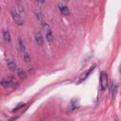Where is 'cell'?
Here are the masks:
<instances>
[{
    "mask_svg": "<svg viewBox=\"0 0 121 121\" xmlns=\"http://www.w3.org/2000/svg\"><path fill=\"white\" fill-rule=\"evenodd\" d=\"M23 57H24V60H25L26 62H28V61L30 60V57H29L28 53H26V54H24V55H23Z\"/></svg>",
    "mask_w": 121,
    "mask_h": 121,
    "instance_id": "cell-16",
    "label": "cell"
},
{
    "mask_svg": "<svg viewBox=\"0 0 121 121\" xmlns=\"http://www.w3.org/2000/svg\"><path fill=\"white\" fill-rule=\"evenodd\" d=\"M120 73H121V64H120Z\"/></svg>",
    "mask_w": 121,
    "mask_h": 121,
    "instance_id": "cell-20",
    "label": "cell"
},
{
    "mask_svg": "<svg viewBox=\"0 0 121 121\" xmlns=\"http://www.w3.org/2000/svg\"><path fill=\"white\" fill-rule=\"evenodd\" d=\"M107 85H108V76H107V73L102 71L100 73V88L102 91L106 90L107 88Z\"/></svg>",
    "mask_w": 121,
    "mask_h": 121,
    "instance_id": "cell-3",
    "label": "cell"
},
{
    "mask_svg": "<svg viewBox=\"0 0 121 121\" xmlns=\"http://www.w3.org/2000/svg\"><path fill=\"white\" fill-rule=\"evenodd\" d=\"M18 75H19L21 78H25V77L26 76V72H25V71H23V70H19V71H18Z\"/></svg>",
    "mask_w": 121,
    "mask_h": 121,
    "instance_id": "cell-17",
    "label": "cell"
},
{
    "mask_svg": "<svg viewBox=\"0 0 121 121\" xmlns=\"http://www.w3.org/2000/svg\"><path fill=\"white\" fill-rule=\"evenodd\" d=\"M35 15H36L37 19H38L40 22H42V24L44 23V21H43V12H42L41 9H35Z\"/></svg>",
    "mask_w": 121,
    "mask_h": 121,
    "instance_id": "cell-12",
    "label": "cell"
},
{
    "mask_svg": "<svg viewBox=\"0 0 121 121\" xmlns=\"http://www.w3.org/2000/svg\"><path fill=\"white\" fill-rule=\"evenodd\" d=\"M115 121H118V117H117V116L115 117Z\"/></svg>",
    "mask_w": 121,
    "mask_h": 121,
    "instance_id": "cell-19",
    "label": "cell"
},
{
    "mask_svg": "<svg viewBox=\"0 0 121 121\" xmlns=\"http://www.w3.org/2000/svg\"><path fill=\"white\" fill-rule=\"evenodd\" d=\"M35 41L39 45H43V38L42 36V34L40 32H36L35 33Z\"/></svg>",
    "mask_w": 121,
    "mask_h": 121,
    "instance_id": "cell-9",
    "label": "cell"
},
{
    "mask_svg": "<svg viewBox=\"0 0 121 121\" xmlns=\"http://www.w3.org/2000/svg\"><path fill=\"white\" fill-rule=\"evenodd\" d=\"M7 65H8V68L10 71H12V72H14V71L17 70V65H16V63L11 59H8L7 60Z\"/></svg>",
    "mask_w": 121,
    "mask_h": 121,
    "instance_id": "cell-7",
    "label": "cell"
},
{
    "mask_svg": "<svg viewBox=\"0 0 121 121\" xmlns=\"http://www.w3.org/2000/svg\"><path fill=\"white\" fill-rule=\"evenodd\" d=\"M95 65H94V66H92V67H91L90 69H88V70L86 71V73H85V74H84V75L82 76V78H80V81H82V80L86 79V78H87L89 77V75H90V74H91V73H92V72H93V71L95 70Z\"/></svg>",
    "mask_w": 121,
    "mask_h": 121,
    "instance_id": "cell-13",
    "label": "cell"
},
{
    "mask_svg": "<svg viewBox=\"0 0 121 121\" xmlns=\"http://www.w3.org/2000/svg\"><path fill=\"white\" fill-rule=\"evenodd\" d=\"M42 26H43V33L45 35V39L48 41V42H51L53 40V33H52V29H51V26L47 24V23H43L42 24Z\"/></svg>",
    "mask_w": 121,
    "mask_h": 121,
    "instance_id": "cell-2",
    "label": "cell"
},
{
    "mask_svg": "<svg viewBox=\"0 0 121 121\" xmlns=\"http://www.w3.org/2000/svg\"><path fill=\"white\" fill-rule=\"evenodd\" d=\"M78 106H79L78 100L76 99V98H74V99H72V100L70 101V104H69V111H74V110H76L77 108H78Z\"/></svg>",
    "mask_w": 121,
    "mask_h": 121,
    "instance_id": "cell-8",
    "label": "cell"
},
{
    "mask_svg": "<svg viewBox=\"0 0 121 121\" xmlns=\"http://www.w3.org/2000/svg\"><path fill=\"white\" fill-rule=\"evenodd\" d=\"M18 44H19V48H20V50H21V52H22L23 55L26 54V53H27L26 47V43H25L24 39L19 38V40H18Z\"/></svg>",
    "mask_w": 121,
    "mask_h": 121,
    "instance_id": "cell-6",
    "label": "cell"
},
{
    "mask_svg": "<svg viewBox=\"0 0 121 121\" xmlns=\"http://www.w3.org/2000/svg\"><path fill=\"white\" fill-rule=\"evenodd\" d=\"M58 7H59V10L60 11V13H61L62 15H69L70 9H69V8H68L66 5H64V4L61 3V4H59Z\"/></svg>",
    "mask_w": 121,
    "mask_h": 121,
    "instance_id": "cell-5",
    "label": "cell"
},
{
    "mask_svg": "<svg viewBox=\"0 0 121 121\" xmlns=\"http://www.w3.org/2000/svg\"><path fill=\"white\" fill-rule=\"evenodd\" d=\"M3 38H4V40H5L6 42H8V43L10 42V33H9V30L6 29V30L3 31Z\"/></svg>",
    "mask_w": 121,
    "mask_h": 121,
    "instance_id": "cell-14",
    "label": "cell"
},
{
    "mask_svg": "<svg viewBox=\"0 0 121 121\" xmlns=\"http://www.w3.org/2000/svg\"><path fill=\"white\" fill-rule=\"evenodd\" d=\"M17 119V117H12V118H10V119H9L8 121H15Z\"/></svg>",
    "mask_w": 121,
    "mask_h": 121,
    "instance_id": "cell-18",
    "label": "cell"
},
{
    "mask_svg": "<svg viewBox=\"0 0 121 121\" xmlns=\"http://www.w3.org/2000/svg\"><path fill=\"white\" fill-rule=\"evenodd\" d=\"M25 105H26L25 103H19V104L17 105V107H15V108L12 110V112H17L19 109H21V108H22L23 106H25Z\"/></svg>",
    "mask_w": 121,
    "mask_h": 121,
    "instance_id": "cell-15",
    "label": "cell"
},
{
    "mask_svg": "<svg viewBox=\"0 0 121 121\" xmlns=\"http://www.w3.org/2000/svg\"><path fill=\"white\" fill-rule=\"evenodd\" d=\"M15 8H16V9L18 10V12L21 14V16L23 17L24 14H25V9H24V6H23V4H22L21 2H17Z\"/></svg>",
    "mask_w": 121,
    "mask_h": 121,
    "instance_id": "cell-11",
    "label": "cell"
},
{
    "mask_svg": "<svg viewBox=\"0 0 121 121\" xmlns=\"http://www.w3.org/2000/svg\"><path fill=\"white\" fill-rule=\"evenodd\" d=\"M15 82H16L15 78H8V79H2V80H1V85H2L3 87H5V88H9L10 86L14 85Z\"/></svg>",
    "mask_w": 121,
    "mask_h": 121,
    "instance_id": "cell-4",
    "label": "cell"
},
{
    "mask_svg": "<svg viewBox=\"0 0 121 121\" xmlns=\"http://www.w3.org/2000/svg\"><path fill=\"white\" fill-rule=\"evenodd\" d=\"M10 13H11L12 19H13V21L15 22V24H16V25H18V26H22V25H23V22H24L23 17H22V16H21V14L18 12V10L16 9V8H15V7H13V8L11 9Z\"/></svg>",
    "mask_w": 121,
    "mask_h": 121,
    "instance_id": "cell-1",
    "label": "cell"
},
{
    "mask_svg": "<svg viewBox=\"0 0 121 121\" xmlns=\"http://www.w3.org/2000/svg\"><path fill=\"white\" fill-rule=\"evenodd\" d=\"M117 91H118V83L116 81H114L112 84V98L115 97V95L117 94Z\"/></svg>",
    "mask_w": 121,
    "mask_h": 121,
    "instance_id": "cell-10",
    "label": "cell"
}]
</instances>
